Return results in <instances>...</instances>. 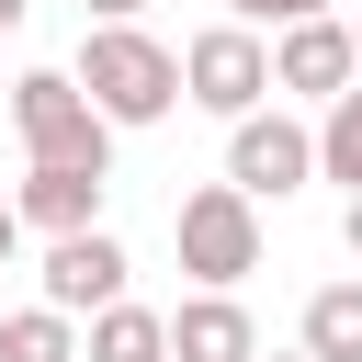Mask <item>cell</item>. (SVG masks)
I'll use <instances>...</instances> for the list:
<instances>
[{
    "label": "cell",
    "instance_id": "obj_17",
    "mask_svg": "<svg viewBox=\"0 0 362 362\" xmlns=\"http://www.w3.org/2000/svg\"><path fill=\"white\" fill-rule=\"evenodd\" d=\"M136 11H147V0H90V23H136Z\"/></svg>",
    "mask_w": 362,
    "mask_h": 362
},
{
    "label": "cell",
    "instance_id": "obj_20",
    "mask_svg": "<svg viewBox=\"0 0 362 362\" xmlns=\"http://www.w3.org/2000/svg\"><path fill=\"white\" fill-rule=\"evenodd\" d=\"M351 57H362V23H351Z\"/></svg>",
    "mask_w": 362,
    "mask_h": 362
},
{
    "label": "cell",
    "instance_id": "obj_1",
    "mask_svg": "<svg viewBox=\"0 0 362 362\" xmlns=\"http://www.w3.org/2000/svg\"><path fill=\"white\" fill-rule=\"evenodd\" d=\"M68 79L90 90V113H102L113 136H124V124H170V102H181V57H170L147 23H90Z\"/></svg>",
    "mask_w": 362,
    "mask_h": 362
},
{
    "label": "cell",
    "instance_id": "obj_9",
    "mask_svg": "<svg viewBox=\"0 0 362 362\" xmlns=\"http://www.w3.org/2000/svg\"><path fill=\"white\" fill-rule=\"evenodd\" d=\"M170 362H260V328L238 294H181L170 305Z\"/></svg>",
    "mask_w": 362,
    "mask_h": 362
},
{
    "label": "cell",
    "instance_id": "obj_14",
    "mask_svg": "<svg viewBox=\"0 0 362 362\" xmlns=\"http://www.w3.org/2000/svg\"><path fill=\"white\" fill-rule=\"evenodd\" d=\"M226 23H249V34L283 23V34H294V23H328V0H226Z\"/></svg>",
    "mask_w": 362,
    "mask_h": 362
},
{
    "label": "cell",
    "instance_id": "obj_2",
    "mask_svg": "<svg viewBox=\"0 0 362 362\" xmlns=\"http://www.w3.org/2000/svg\"><path fill=\"white\" fill-rule=\"evenodd\" d=\"M11 124H23L34 170H102V181H113V124L90 113V90H79L68 68H23V79H11Z\"/></svg>",
    "mask_w": 362,
    "mask_h": 362
},
{
    "label": "cell",
    "instance_id": "obj_16",
    "mask_svg": "<svg viewBox=\"0 0 362 362\" xmlns=\"http://www.w3.org/2000/svg\"><path fill=\"white\" fill-rule=\"evenodd\" d=\"M11 249H23V215H11V192H0V272H11Z\"/></svg>",
    "mask_w": 362,
    "mask_h": 362
},
{
    "label": "cell",
    "instance_id": "obj_21",
    "mask_svg": "<svg viewBox=\"0 0 362 362\" xmlns=\"http://www.w3.org/2000/svg\"><path fill=\"white\" fill-rule=\"evenodd\" d=\"M0 102H11V79H0Z\"/></svg>",
    "mask_w": 362,
    "mask_h": 362
},
{
    "label": "cell",
    "instance_id": "obj_19",
    "mask_svg": "<svg viewBox=\"0 0 362 362\" xmlns=\"http://www.w3.org/2000/svg\"><path fill=\"white\" fill-rule=\"evenodd\" d=\"M260 362H305V351H260Z\"/></svg>",
    "mask_w": 362,
    "mask_h": 362
},
{
    "label": "cell",
    "instance_id": "obj_7",
    "mask_svg": "<svg viewBox=\"0 0 362 362\" xmlns=\"http://www.w3.org/2000/svg\"><path fill=\"white\" fill-rule=\"evenodd\" d=\"M362 79V57H351V23L328 11V23H294V34H272V90H305V102H339Z\"/></svg>",
    "mask_w": 362,
    "mask_h": 362
},
{
    "label": "cell",
    "instance_id": "obj_18",
    "mask_svg": "<svg viewBox=\"0 0 362 362\" xmlns=\"http://www.w3.org/2000/svg\"><path fill=\"white\" fill-rule=\"evenodd\" d=\"M23 11H34V0H0V34H23Z\"/></svg>",
    "mask_w": 362,
    "mask_h": 362
},
{
    "label": "cell",
    "instance_id": "obj_8",
    "mask_svg": "<svg viewBox=\"0 0 362 362\" xmlns=\"http://www.w3.org/2000/svg\"><path fill=\"white\" fill-rule=\"evenodd\" d=\"M102 192H113L102 170H23L11 215H23V226H45V249H57V238H90V226H102Z\"/></svg>",
    "mask_w": 362,
    "mask_h": 362
},
{
    "label": "cell",
    "instance_id": "obj_4",
    "mask_svg": "<svg viewBox=\"0 0 362 362\" xmlns=\"http://www.w3.org/2000/svg\"><path fill=\"white\" fill-rule=\"evenodd\" d=\"M181 102H204V113L249 124V113L272 102V45H260L249 23H204V34L181 45Z\"/></svg>",
    "mask_w": 362,
    "mask_h": 362
},
{
    "label": "cell",
    "instance_id": "obj_13",
    "mask_svg": "<svg viewBox=\"0 0 362 362\" xmlns=\"http://www.w3.org/2000/svg\"><path fill=\"white\" fill-rule=\"evenodd\" d=\"M317 181H351L362 192V79L328 102V124H317Z\"/></svg>",
    "mask_w": 362,
    "mask_h": 362
},
{
    "label": "cell",
    "instance_id": "obj_12",
    "mask_svg": "<svg viewBox=\"0 0 362 362\" xmlns=\"http://www.w3.org/2000/svg\"><path fill=\"white\" fill-rule=\"evenodd\" d=\"M0 362H79V328L57 305H23V317H0Z\"/></svg>",
    "mask_w": 362,
    "mask_h": 362
},
{
    "label": "cell",
    "instance_id": "obj_3",
    "mask_svg": "<svg viewBox=\"0 0 362 362\" xmlns=\"http://www.w3.org/2000/svg\"><path fill=\"white\" fill-rule=\"evenodd\" d=\"M170 238H181V272H192L204 294H238V283L260 272V204H249V192H226V181L181 192Z\"/></svg>",
    "mask_w": 362,
    "mask_h": 362
},
{
    "label": "cell",
    "instance_id": "obj_10",
    "mask_svg": "<svg viewBox=\"0 0 362 362\" xmlns=\"http://www.w3.org/2000/svg\"><path fill=\"white\" fill-rule=\"evenodd\" d=\"M294 351H305V362H362V283H317Z\"/></svg>",
    "mask_w": 362,
    "mask_h": 362
},
{
    "label": "cell",
    "instance_id": "obj_15",
    "mask_svg": "<svg viewBox=\"0 0 362 362\" xmlns=\"http://www.w3.org/2000/svg\"><path fill=\"white\" fill-rule=\"evenodd\" d=\"M339 249H351V260H362V192H351V204H339Z\"/></svg>",
    "mask_w": 362,
    "mask_h": 362
},
{
    "label": "cell",
    "instance_id": "obj_5",
    "mask_svg": "<svg viewBox=\"0 0 362 362\" xmlns=\"http://www.w3.org/2000/svg\"><path fill=\"white\" fill-rule=\"evenodd\" d=\"M317 181V124H294V113H249V124H226V192H249V204H283V192H305Z\"/></svg>",
    "mask_w": 362,
    "mask_h": 362
},
{
    "label": "cell",
    "instance_id": "obj_11",
    "mask_svg": "<svg viewBox=\"0 0 362 362\" xmlns=\"http://www.w3.org/2000/svg\"><path fill=\"white\" fill-rule=\"evenodd\" d=\"M79 362H170V317L158 305H113V317H90Z\"/></svg>",
    "mask_w": 362,
    "mask_h": 362
},
{
    "label": "cell",
    "instance_id": "obj_6",
    "mask_svg": "<svg viewBox=\"0 0 362 362\" xmlns=\"http://www.w3.org/2000/svg\"><path fill=\"white\" fill-rule=\"evenodd\" d=\"M124 272H136V260H124V238H113V226L57 238V249H45V305H57L68 328H79V317H113V305H124Z\"/></svg>",
    "mask_w": 362,
    "mask_h": 362
}]
</instances>
